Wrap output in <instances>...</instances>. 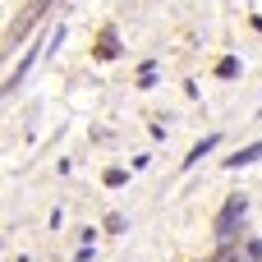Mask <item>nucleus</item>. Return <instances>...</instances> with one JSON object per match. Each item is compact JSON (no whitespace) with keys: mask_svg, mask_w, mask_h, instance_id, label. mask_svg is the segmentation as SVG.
I'll return each instance as SVG.
<instances>
[{"mask_svg":"<svg viewBox=\"0 0 262 262\" xmlns=\"http://www.w3.org/2000/svg\"><path fill=\"white\" fill-rule=\"evenodd\" d=\"M216 74H221V78H235V74H239V60H221Z\"/></svg>","mask_w":262,"mask_h":262,"instance_id":"nucleus-4","label":"nucleus"},{"mask_svg":"<svg viewBox=\"0 0 262 262\" xmlns=\"http://www.w3.org/2000/svg\"><path fill=\"white\" fill-rule=\"evenodd\" d=\"M244 212H249V203H244V198H230V203H226V207H221V216H216V235H221V239H226V235H230V230H235V221H239V216H244Z\"/></svg>","mask_w":262,"mask_h":262,"instance_id":"nucleus-1","label":"nucleus"},{"mask_svg":"<svg viewBox=\"0 0 262 262\" xmlns=\"http://www.w3.org/2000/svg\"><path fill=\"white\" fill-rule=\"evenodd\" d=\"M212 147H216V134H212V138H203V143H198V147H193V152L184 157V166H198V161H203V157H207Z\"/></svg>","mask_w":262,"mask_h":262,"instance_id":"nucleus-3","label":"nucleus"},{"mask_svg":"<svg viewBox=\"0 0 262 262\" xmlns=\"http://www.w3.org/2000/svg\"><path fill=\"white\" fill-rule=\"evenodd\" d=\"M249 258H253V262H262V239H249Z\"/></svg>","mask_w":262,"mask_h":262,"instance_id":"nucleus-5","label":"nucleus"},{"mask_svg":"<svg viewBox=\"0 0 262 262\" xmlns=\"http://www.w3.org/2000/svg\"><path fill=\"white\" fill-rule=\"evenodd\" d=\"M253 161H262V143L244 147V152H235V157H226V166H230V170H239V166H253Z\"/></svg>","mask_w":262,"mask_h":262,"instance_id":"nucleus-2","label":"nucleus"}]
</instances>
